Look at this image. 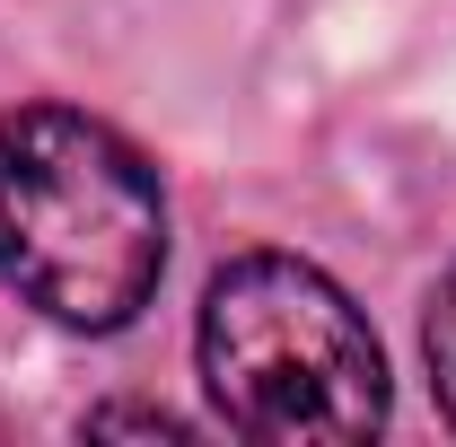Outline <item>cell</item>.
Listing matches in <instances>:
<instances>
[{"mask_svg":"<svg viewBox=\"0 0 456 447\" xmlns=\"http://www.w3.org/2000/svg\"><path fill=\"white\" fill-rule=\"evenodd\" d=\"M167 272L150 158L79 106L0 114V280L70 334H114Z\"/></svg>","mask_w":456,"mask_h":447,"instance_id":"6da1fadb","label":"cell"},{"mask_svg":"<svg viewBox=\"0 0 456 447\" xmlns=\"http://www.w3.org/2000/svg\"><path fill=\"white\" fill-rule=\"evenodd\" d=\"M202 386L246 439H369L387 421V351L369 316L298 255H237L202 289Z\"/></svg>","mask_w":456,"mask_h":447,"instance_id":"7a4b0ae2","label":"cell"},{"mask_svg":"<svg viewBox=\"0 0 456 447\" xmlns=\"http://www.w3.org/2000/svg\"><path fill=\"white\" fill-rule=\"evenodd\" d=\"M430 378H439V403L456 421V264L439 280V298H430Z\"/></svg>","mask_w":456,"mask_h":447,"instance_id":"3957f363","label":"cell"},{"mask_svg":"<svg viewBox=\"0 0 456 447\" xmlns=\"http://www.w3.org/2000/svg\"><path fill=\"white\" fill-rule=\"evenodd\" d=\"M88 430H184V421H175V412H150V403H141V412L106 403V412H88Z\"/></svg>","mask_w":456,"mask_h":447,"instance_id":"277c9868","label":"cell"}]
</instances>
